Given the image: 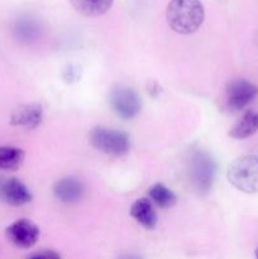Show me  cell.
I'll use <instances>...</instances> for the list:
<instances>
[{
	"mask_svg": "<svg viewBox=\"0 0 258 259\" xmlns=\"http://www.w3.org/2000/svg\"><path fill=\"white\" fill-rule=\"evenodd\" d=\"M53 192L61 202L75 204L82 199L83 194H85V187L80 180L75 179V177H66V179L56 182Z\"/></svg>",
	"mask_w": 258,
	"mask_h": 259,
	"instance_id": "30bf717a",
	"label": "cell"
},
{
	"mask_svg": "<svg viewBox=\"0 0 258 259\" xmlns=\"http://www.w3.org/2000/svg\"><path fill=\"white\" fill-rule=\"evenodd\" d=\"M217 174V163L211 156L205 152L192 154L189 164V177L192 187L200 194H206L211 190Z\"/></svg>",
	"mask_w": 258,
	"mask_h": 259,
	"instance_id": "277c9868",
	"label": "cell"
},
{
	"mask_svg": "<svg viewBox=\"0 0 258 259\" xmlns=\"http://www.w3.org/2000/svg\"><path fill=\"white\" fill-rule=\"evenodd\" d=\"M109 101L116 115L123 119H133L141 111V99L133 89L119 85L110 91Z\"/></svg>",
	"mask_w": 258,
	"mask_h": 259,
	"instance_id": "5b68a950",
	"label": "cell"
},
{
	"mask_svg": "<svg viewBox=\"0 0 258 259\" xmlns=\"http://www.w3.org/2000/svg\"><path fill=\"white\" fill-rule=\"evenodd\" d=\"M7 239L20 249L32 248L39 239V228L28 219H19L5 230Z\"/></svg>",
	"mask_w": 258,
	"mask_h": 259,
	"instance_id": "8992f818",
	"label": "cell"
},
{
	"mask_svg": "<svg viewBox=\"0 0 258 259\" xmlns=\"http://www.w3.org/2000/svg\"><path fill=\"white\" fill-rule=\"evenodd\" d=\"M167 23L180 34H191L201 27L205 10L200 0H171L166 9Z\"/></svg>",
	"mask_w": 258,
	"mask_h": 259,
	"instance_id": "6da1fadb",
	"label": "cell"
},
{
	"mask_svg": "<svg viewBox=\"0 0 258 259\" xmlns=\"http://www.w3.org/2000/svg\"><path fill=\"white\" fill-rule=\"evenodd\" d=\"M43 118L42 105L38 103L25 104L15 109L10 115L12 125L22 126L25 129H34L40 124Z\"/></svg>",
	"mask_w": 258,
	"mask_h": 259,
	"instance_id": "9c48e42d",
	"label": "cell"
},
{
	"mask_svg": "<svg viewBox=\"0 0 258 259\" xmlns=\"http://www.w3.org/2000/svg\"><path fill=\"white\" fill-rule=\"evenodd\" d=\"M119 259H142V258L134 254H126V255H123V257H120Z\"/></svg>",
	"mask_w": 258,
	"mask_h": 259,
	"instance_id": "e0dca14e",
	"label": "cell"
},
{
	"mask_svg": "<svg viewBox=\"0 0 258 259\" xmlns=\"http://www.w3.org/2000/svg\"><path fill=\"white\" fill-rule=\"evenodd\" d=\"M76 12L85 17H99L108 12L114 0H70Z\"/></svg>",
	"mask_w": 258,
	"mask_h": 259,
	"instance_id": "4fadbf2b",
	"label": "cell"
},
{
	"mask_svg": "<svg viewBox=\"0 0 258 259\" xmlns=\"http://www.w3.org/2000/svg\"><path fill=\"white\" fill-rule=\"evenodd\" d=\"M148 199L151 200L152 204L157 205L161 209H169L177 201L176 195L163 184H154L148 190Z\"/></svg>",
	"mask_w": 258,
	"mask_h": 259,
	"instance_id": "9a60e30c",
	"label": "cell"
},
{
	"mask_svg": "<svg viewBox=\"0 0 258 259\" xmlns=\"http://www.w3.org/2000/svg\"><path fill=\"white\" fill-rule=\"evenodd\" d=\"M89 139H90V143L94 148L98 149L101 153L108 154V156H124L131 149L129 137L123 132L115 131V129L99 126V128L93 129L90 132Z\"/></svg>",
	"mask_w": 258,
	"mask_h": 259,
	"instance_id": "3957f363",
	"label": "cell"
},
{
	"mask_svg": "<svg viewBox=\"0 0 258 259\" xmlns=\"http://www.w3.org/2000/svg\"><path fill=\"white\" fill-rule=\"evenodd\" d=\"M0 199L10 206H23L32 201V194L22 181L8 179L0 184Z\"/></svg>",
	"mask_w": 258,
	"mask_h": 259,
	"instance_id": "ba28073f",
	"label": "cell"
},
{
	"mask_svg": "<svg viewBox=\"0 0 258 259\" xmlns=\"http://www.w3.org/2000/svg\"><path fill=\"white\" fill-rule=\"evenodd\" d=\"M24 152L15 147L0 146V169L2 171H17L24 162Z\"/></svg>",
	"mask_w": 258,
	"mask_h": 259,
	"instance_id": "5bb4252c",
	"label": "cell"
},
{
	"mask_svg": "<svg viewBox=\"0 0 258 259\" xmlns=\"http://www.w3.org/2000/svg\"><path fill=\"white\" fill-rule=\"evenodd\" d=\"M257 96L258 86L244 78L232 81L227 88V103L232 111L243 110Z\"/></svg>",
	"mask_w": 258,
	"mask_h": 259,
	"instance_id": "52a82bcc",
	"label": "cell"
},
{
	"mask_svg": "<svg viewBox=\"0 0 258 259\" xmlns=\"http://www.w3.org/2000/svg\"><path fill=\"white\" fill-rule=\"evenodd\" d=\"M131 217L147 230H153L157 225V214L153 204L147 197L136 200L131 206Z\"/></svg>",
	"mask_w": 258,
	"mask_h": 259,
	"instance_id": "8fae6325",
	"label": "cell"
},
{
	"mask_svg": "<svg viewBox=\"0 0 258 259\" xmlns=\"http://www.w3.org/2000/svg\"><path fill=\"white\" fill-rule=\"evenodd\" d=\"M28 259H61V257L55 250H40L30 255Z\"/></svg>",
	"mask_w": 258,
	"mask_h": 259,
	"instance_id": "2e32d148",
	"label": "cell"
},
{
	"mask_svg": "<svg viewBox=\"0 0 258 259\" xmlns=\"http://www.w3.org/2000/svg\"><path fill=\"white\" fill-rule=\"evenodd\" d=\"M255 259H258V248L255 249Z\"/></svg>",
	"mask_w": 258,
	"mask_h": 259,
	"instance_id": "ac0fdd59",
	"label": "cell"
},
{
	"mask_svg": "<svg viewBox=\"0 0 258 259\" xmlns=\"http://www.w3.org/2000/svg\"><path fill=\"white\" fill-rule=\"evenodd\" d=\"M258 132V111L248 110L230 129L229 136L234 139H245Z\"/></svg>",
	"mask_w": 258,
	"mask_h": 259,
	"instance_id": "7c38bea8",
	"label": "cell"
},
{
	"mask_svg": "<svg viewBox=\"0 0 258 259\" xmlns=\"http://www.w3.org/2000/svg\"><path fill=\"white\" fill-rule=\"evenodd\" d=\"M228 180L244 194L258 192V157L242 156L235 158L228 167Z\"/></svg>",
	"mask_w": 258,
	"mask_h": 259,
	"instance_id": "7a4b0ae2",
	"label": "cell"
}]
</instances>
